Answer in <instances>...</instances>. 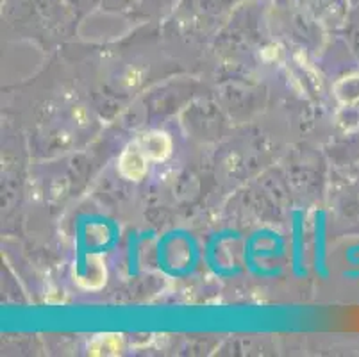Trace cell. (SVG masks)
<instances>
[{
  "label": "cell",
  "instance_id": "cell-2",
  "mask_svg": "<svg viewBox=\"0 0 359 357\" xmlns=\"http://www.w3.org/2000/svg\"><path fill=\"white\" fill-rule=\"evenodd\" d=\"M136 143L143 150L149 161H163L172 152V142H170L168 134L161 133V130L143 134L140 140H136Z\"/></svg>",
  "mask_w": 359,
  "mask_h": 357
},
{
  "label": "cell",
  "instance_id": "cell-1",
  "mask_svg": "<svg viewBox=\"0 0 359 357\" xmlns=\"http://www.w3.org/2000/svg\"><path fill=\"white\" fill-rule=\"evenodd\" d=\"M147 165H149V159L143 154V150L140 149L138 143H130L126 150H123L122 157H120L118 168L126 179L130 181H140L143 175L147 173Z\"/></svg>",
  "mask_w": 359,
  "mask_h": 357
}]
</instances>
